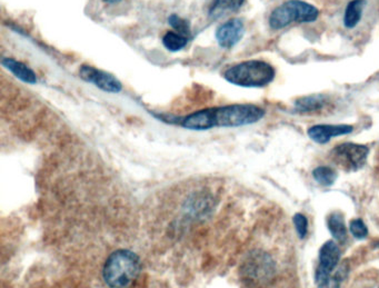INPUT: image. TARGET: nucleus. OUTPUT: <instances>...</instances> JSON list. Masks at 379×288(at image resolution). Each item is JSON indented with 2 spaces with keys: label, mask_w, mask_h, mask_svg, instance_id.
Masks as SVG:
<instances>
[{
  "label": "nucleus",
  "mask_w": 379,
  "mask_h": 288,
  "mask_svg": "<svg viewBox=\"0 0 379 288\" xmlns=\"http://www.w3.org/2000/svg\"><path fill=\"white\" fill-rule=\"evenodd\" d=\"M340 260V246L333 240H328L320 251V265L317 267L315 280L316 284L324 282L331 276L333 269Z\"/></svg>",
  "instance_id": "obj_7"
},
{
  "label": "nucleus",
  "mask_w": 379,
  "mask_h": 288,
  "mask_svg": "<svg viewBox=\"0 0 379 288\" xmlns=\"http://www.w3.org/2000/svg\"><path fill=\"white\" fill-rule=\"evenodd\" d=\"M349 231L357 240H365L368 235V229L362 220H353L349 224Z\"/></svg>",
  "instance_id": "obj_20"
},
{
  "label": "nucleus",
  "mask_w": 379,
  "mask_h": 288,
  "mask_svg": "<svg viewBox=\"0 0 379 288\" xmlns=\"http://www.w3.org/2000/svg\"><path fill=\"white\" fill-rule=\"evenodd\" d=\"M351 125H316L308 129V136L318 144H326L333 137L351 134Z\"/></svg>",
  "instance_id": "obj_10"
},
{
  "label": "nucleus",
  "mask_w": 379,
  "mask_h": 288,
  "mask_svg": "<svg viewBox=\"0 0 379 288\" xmlns=\"http://www.w3.org/2000/svg\"><path fill=\"white\" fill-rule=\"evenodd\" d=\"M1 64L5 68L8 69L9 72L14 74L18 79L21 80L23 83H37V76L35 74L34 70L21 61L12 59V58H3Z\"/></svg>",
  "instance_id": "obj_11"
},
{
  "label": "nucleus",
  "mask_w": 379,
  "mask_h": 288,
  "mask_svg": "<svg viewBox=\"0 0 379 288\" xmlns=\"http://www.w3.org/2000/svg\"><path fill=\"white\" fill-rule=\"evenodd\" d=\"M188 43V37L176 32H168L164 36L163 44L169 52H179Z\"/></svg>",
  "instance_id": "obj_17"
},
{
  "label": "nucleus",
  "mask_w": 379,
  "mask_h": 288,
  "mask_svg": "<svg viewBox=\"0 0 379 288\" xmlns=\"http://www.w3.org/2000/svg\"><path fill=\"white\" fill-rule=\"evenodd\" d=\"M342 280V278L336 275V276H331L324 282L317 284V286H318V288H340V282Z\"/></svg>",
  "instance_id": "obj_22"
},
{
  "label": "nucleus",
  "mask_w": 379,
  "mask_h": 288,
  "mask_svg": "<svg viewBox=\"0 0 379 288\" xmlns=\"http://www.w3.org/2000/svg\"><path fill=\"white\" fill-rule=\"evenodd\" d=\"M213 209V198L205 195H194L186 202V213L193 217L207 216Z\"/></svg>",
  "instance_id": "obj_12"
},
{
  "label": "nucleus",
  "mask_w": 379,
  "mask_h": 288,
  "mask_svg": "<svg viewBox=\"0 0 379 288\" xmlns=\"http://www.w3.org/2000/svg\"><path fill=\"white\" fill-rule=\"evenodd\" d=\"M318 9L302 0H289L277 7L269 17V26L275 30L293 23H313L318 18Z\"/></svg>",
  "instance_id": "obj_4"
},
{
  "label": "nucleus",
  "mask_w": 379,
  "mask_h": 288,
  "mask_svg": "<svg viewBox=\"0 0 379 288\" xmlns=\"http://www.w3.org/2000/svg\"><path fill=\"white\" fill-rule=\"evenodd\" d=\"M104 1L108 3H119V1H122V0H104Z\"/></svg>",
  "instance_id": "obj_23"
},
{
  "label": "nucleus",
  "mask_w": 379,
  "mask_h": 288,
  "mask_svg": "<svg viewBox=\"0 0 379 288\" xmlns=\"http://www.w3.org/2000/svg\"><path fill=\"white\" fill-rule=\"evenodd\" d=\"M365 5L366 0H353L348 3L344 17V23L347 28H353L360 23Z\"/></svg>",
  "instance_id": "obj_15"
},
{
  "label": "nucleus",
  "mask_w": 379,
  "mask_h": 288,
  "mask_svg": "<svg viewBox=\"0 0 379 288\" xmlns=\"http://www.w3.org/2000/svg\"><path fill=\"white\" fill-rule=\"evenodd\" d=\"M242 273L251 280L262 282L271 278L274 273V264L271 257L265 253H254L244 264Z\"/></svg>",
  "instance_id": "obj_8"
},
{
  "label": "nucleus",
  "mask_w": 379,
  "mask_h": 288,
  "mask_svg": "<svg viewBox=\"0 0 379 288\" xmlns=\"http://www.w3.org/2000/svg\"><path fill=\"white\" fill-rule=\"evenodd\" d=\"M245 0H214V5L211 7V15L214 17H220L225 12H236L244 5Z\"/></svg>",
  "instance_id": "obj_16"
},
{
  "label": "nucleus",
  "mask_w": 379,
  "mask_h": 288,
  "mask_svg": "<svg viewBox=\"0 0 379 288\" xmlns=\"http://www.w3.org/2000/svg\"><path fill=\"white\" fill-rule=\"evenodd\" d=\"M79 76L81 79L87 83L94 84L97 88L101 89L104 92L117 94L123 89V85L117 78L92 66H81L79 69Z\"/></svg>",
  "instance_id": "obj_6"
},
{
  "label": "nucleus",
  "mask_w": 379,
  "mask_h": 288,
  "mask_svg": "<svg viewBox=\"0 0 379 288\" xmlns=\"http://www.w3.org/2000/svg\"><path fill=\"white\" fill-rule=\"evenodd\" d=\"M168 23L178 34L183 35L186 37L191 36V23H189L188 20L184 19V18L179 17L178 15L174 14L169 16Z\"/></svg>",
  "instance_id": "obj_19"
},
{
  "label": "nucleus",
  "mask_w": 379,
  "mask_h": 288,
  "mask_svg": "<svg viewBox=\"0 0 379 288\" xmlns=\"http://www.w3.org/2000/svg\"><path fill=\"white\" fill-rule=\"evenodd\" d=\"M328 229L333 238L340 244H344L347 240V229H346L344 215L340 211H333L327 217Z\"/></svg>",
  "instance_id": "obj_13"
},
{
  "label": "nucleus",
  "mask_w": 379,
  "mask_h": 288,
  "mask_svg": "<svg viewBox=\"0 0 379 288\" xmlns=\"http://www.w3.org/2000/svg\"><path fill=\"white\" fill-rule=\"evenodd\" d=\"M375 246H377V247H379V242H376V244H375Z\"/></svg>",
  "instance_id": "obj_24"
},
{
  "label": "nucleus",
  "mask_w": 379,
  "mask_h": 288,
  "mask_svg": "<svg viewBox=\"0 0 379 288\" xmlns=\"http://www.w3.org/2000/svg\"><path fill=\"white\" fill-rule=\"evenodd\" d=\"M333 160L335 163L348 171H358L365 165L369 148L358 144L345 143L333 149Z\"/></svg>",
  "instance_id": "obj_5"
},
{
  "label": "nucleus",
  "mask_w": 379,
  "mask_h": 288,
  "mask_svg": "<svg viewBox=\"0 0 379 288\" xmlns=\"http://www.w3.org/2000/svg\"><path fill=\"white\" fill-rule=\"evenodd\" d=\"M327 104V98L322 95L306 96L295 102V109L300 113H311L324 108Z\"/></svg>",
  "instance_id": "obj_14"
},
{
  "label": "nucleus",
  "mask_w": 379,
  "mask_h": 288,
  "mask_svg": "<svg viewBox=\"0 0 379 288\" xmlns=\"http://www.w3.org/2000/svg\"><path fill=\"white\" fill-rule=\"evenodd\" d=\"M313 177L314 180H316L317 183L320 185L325 186H331L335 184L337 180V173L335 169H331V167H328V166H320L317 169H314L313 171Z\"/></svg>",
  "instance_id": "obj_18"
},
{
  "label": "nucleus",
  "mask_w": 379,
  "mask_h": 288,
  "mask_svg": "<svg viewBox=\"0 0 379 288\" xmlns=\"http://www.w3.org/2000/svg\"><path fill=\"white\" fill-rule=\"evenodd\" d=\"M265 111L251 104H235L211 108L213 126L215 127H240L260 122Z\"/></svg>",
  "instance_id": "obj_3"
},
{
  "label": "nucleus",
  "mask_w": 379,
  "mask_h": 288,
  "mask_svg": "<svg viewBox=\"0 0 379 288\" xmlns=\"http://www.w3.org/2000/svg\"><path fill=\"white\" fill-rule=\"evenodd\" d=\"M142 271L139 256L129 249H117L109 255L103 269V278L109 288H127Z\"/></svg>",
  "instance_id": "obj_1"
},
{
  "label": "nucleus",
  "mask_w": 379,
  "mask_h": 288,
  "mask_svg": "<svg viewBox=\"0 0 379 288\" xmlns=\"http://www.w3.org/2000/svg\"><path fill=\"white\" fill-rule=\"evenodd\" d=\"M245 34V26L242 20L231 19L222 23L216 30V39L222 48H231L240 43Z\"/></svg>",
  "instance_id": "obj_9"
},
{
  "label": "nucleus",
  "mask_w": 379,
  "mask_h": 288,
  "mask_svg": "<svg viewBox=\"0 0 379 288\" xmlns=\"http://www.w3.org/2000/svg\"><path fill=\"white\" fill-rule=\"evenodd\" d=\"M275 74V68L271 64L262 60H249L227 69L224 77L233 85L256 88L271 84Z\"/></svg>",
  "instance_id": "obj_2"
},
{
  "label": "nucleus",
  "mask_w": 379,
  "mask_h": 288,
  "mask_svg": "<svg viewBox=\"0 0 379 288\" xmlns=\"http://www.w3.org/2000/svg\"><path fill=\"white\" fill-rule=\"evenodd\" d=\"M294 225L297 234L300 238H305L307 236L308 222L307 218L302 214H296L294 216Z\"/></svg>",
  "instance_id": "obj_21"
}]
</instances>
